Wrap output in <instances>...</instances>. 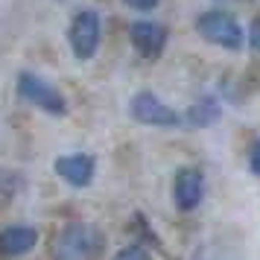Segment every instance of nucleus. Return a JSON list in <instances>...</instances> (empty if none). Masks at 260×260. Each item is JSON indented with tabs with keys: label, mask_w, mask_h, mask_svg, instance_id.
Returning a JSON list of instances; mask_svg holds the SVG:
<instances>
[{
	"label": "nucleus",
	"mask_w": 260,
	"mask_h": 260,
	"mask_svg": "<svg viewBox=\"0 0 260 260\" xmlns=\"http://www.w3.org/2000/svg\"><path fill=\"white\" fill-rule=\"evenodd\" d=\"M248 167H251L254 176H260V141L254 143V149H251V155H248Z\"/></svg>",
	"instance_id": "f8f14e48"
},
{
	"label": "nucleus",
	"mask_w": 260,
	"mask_h": 260,
	"mask_svg": "<svg viewBox=\"0 0 260 260\" xmlns=\"http://www.w3.org/2000/svg\"><path fill=\"white\" fill-rule=\"evenodd\" d=\"M216 120H219V103H216L213 96L199 100V103H196V106H190V111H187V123H190V126H196V129L213 126Z\"/></svg>",
	"instance_id": "9d476101"
},
{
	"label": "nucleus",
	"mask_w": 260,
	"mask_h": 260,
	"mask_svg": "<svg viewBox=\"0 0 260 260\" xmlns=\"http://www.w3.org/2000/svg\"><path fill=\"white\" fill-rule=\"evenodd\" d=\"M126 3H129L132 9H143V12H146V9H155V6H158V0H126Z\"/></svg>",
	"instance_id": "ddd939ff"
},
{
	"label": "nucleus",
	"mask_w": 260,
	"mask_h": 260,
	"mask_svg": "<svg viewBox=\"0 0 260 260\" xmlns=\"http://www.w3.org/2000/svg\"><path fill=\"white\" fill-rule=\"evenodd\" d=\"M106 246L100 228L85 222H73L56 240V260H96Z\"/></svg>",
	"instance_id": "f257e3e1"
},
{
	"label": "nucleus",
	"mask_w": 260,
	"mask_h": 260,
	"mask_svg": "<svg viewBox=\"0 0 260 260\" xmlns=\"http://www.w3.org/2000/svg\"><path fill=\"white\" fill-rule=\"evenodd\" d=\"M18 91H21L24 100H29V103L38 106V108H44L47 114H64V111H68L64 96H61L53 85H47L44 79H38L36 73H21V76H18Z\"/></svg>",
	"instance_id": "20e7f679"
},
{
	"label": "nucleus",
	"mask_w": 260,
	"mask_h": 260,
	"mask_svg": "<svg viewBox=\"0 0 260 260\" xmlns=\"http://www.w3.org/2000/svg\"><path fill=\"white\" fill-rule=\"evenodd\" d=\"M196 29L202 32V38H205V41L219 44V47H225V50H240V47H243V41H246V36H243V26L237 24L228 12H219V9L199 15Z\"/></svg>",
	"instance_id": "f03ea898"
},
{
	"label": "nucleus",
	"mask_w": 260,
	"mask_h": 260,
	"mask_svg": "<svg viewBox=\"0 0 260 260\" xmlns=\"http://www.w3.org/2000/svg\"><path fill=\"white\" fill-rule=\"evenodd\" d=\"M114 260H149V251L143 246H126L123 251H117Z\"/></svg>",
	"instance_id": "9b49d317"
},
{
	"label": "nucleus",
	"mask_w": 260,
	"mask_h": 260,
	"mask_svg": "<svg viewBox=\"0 0 260 260\" xmlns=\"http://www.w3.org/2000/svg\"><path fill=\"white\" fill-rule=\"evenodd\" d=\"M251 47L260 50V21L257 24H251Z\"/></svg>",
	"instance_id": "4468645a"
},
{
	"label": "nucleus",
	"mask_w": 260,
	"mask_h": 260,
	"mask_svg": "<svg viewBox=\"0 0 260 260\" xmlns=\"http://www.w3.org/2000/svg\"><path fill=\"white\" fill-rule=\"evenodd\" d=\"M71 47L79 59H91L100 47V18L91 9L76 12L71 24Z\"/></svg>",
	"instance_id": "39448f33"
},
{
	"label": "nucleus",
	"mask_w": 260,
	"mask_h": 260,
	"mask_svg": "<svg viewBox=\"0 0 260 260\" xmlns=\"http://www.w3.org/2000/svg\"><path fill=\"white\" fill-rule=\"evenodd\" d=\"M36 243H38L36 228H29V225H15V228H6V231L0 234V254L18 257V254H26Z\"/></svg>",
	"instance_id": "1a4fd4ad"
},
{
	"label": "nucleus",
	"mask_w": 260,
	"mask_h": 260,
	"mask_svg": "<svg viewBox=\"0 0 260 260\" xmlns=\"http://www.w3.org/2000/svg\"><path fill=\"white\" fill-rule=\"evenodd\" d=\"M129 38L135 50L146 56V59H158L161 56V50L167 44V29L161 24H152V21H138V24H132L129 29Z\"/></svg>",
	"instance_id": "0eeeda50"
},
{
	"label": "nucleus",
	"mask_w": 260,
	"mask_h": 260,
	"mask_svg": "<svg viewBox=\"0 0 260 260\" xmlns=\"http://www.w3.org/2000/svg\"><path fill=\"white\" fill-rule=\"evenodd\" d=\"M129 111H132V117L138 120V123H143V126H164V129H173V126L181 123V117H178L176 111L170 106H164V103L155 94H149V91L135 94Z\"/></svg>",
	"instance_id": "7ed1b4c3"
},
{
	"label": "nucleus",
	"mask_w": 260,
	"mask_h": 260,
	"mask_svg": "<svg viewBox=\"0 0 260 260\" xmlns=\"http://www.w3.org/2000/svg\"><path fill=\"white\" fill-rule=\"evenodd\" d=\"M202 196H205V178L199 170H178L173 184V199L178 211H196Z\"/></svg>",
	"instance_id": "423d86ee"
},
{
	"label": "nucleus",
	"mask_w": 260,
	"mask_h": 260,
	"mask_svg": "<svg viewBox=\"0 0 260 260\" xmlns=\"http://www.w3.org/2000/svg\"><path fill=\"white\" fill-rule=\"evenodd\" d=\"M56 173L73 187H88L94 178V158L91 155H64L56 161Z\"/></svg>",
	"instance_id": "6e6552de"
}]
</instances>
